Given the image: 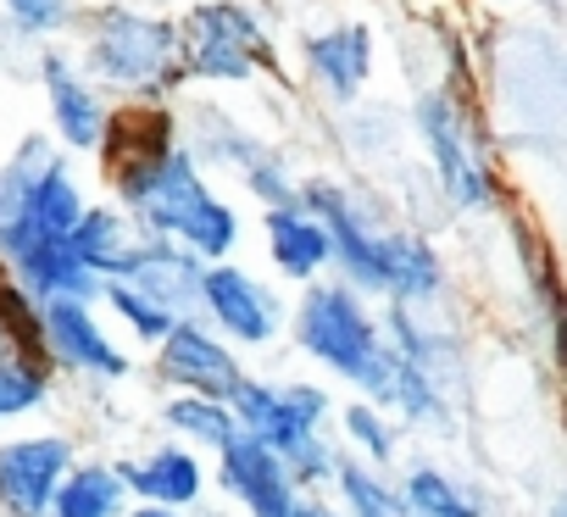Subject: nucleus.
Masks as SVG:
<instances>
[{
  "instance_id": "f257e3e1",
  "label": "nucleus",
  "mask_w": 567,
  "mask_h": 517,
  "mask_svg": "<svg viewBox=\"0 0 567 517\" xmlns=\"http://www.w3.org/2000/svg\"><path fill=\"white\" fill-rule=\"evenodd\" d=\"M117 206L145 239H178L200 262H228L239 245V211L206 184V167L184 139H162L106 167Z\"/></svg>"
},
{
  "instance_id": "f03ea898",
  "label": "nucleus",
  "mask_w": 567,
  "mask_h": 517,
  "mask_svg": "<svg viewBox=\"0 0 567 517\" xmlns=\"http://www.w3.org/2000/svg\"><path fill=\"white\" fill-rule=\"evenodd\" d=\"M178 23L151 18L140 7H95L79 18V62L101 90H117L123 101H167L184 90V62H178Z\"/></svg>"
},
{
  "instance_id": "7ed1b4c3",
  "label": "nucleus",
  "mask_w": 567,
  "mask_h": 517,
  "mask_svg": "<svg viewBox=\"0 0 567 517\" xmlns=\"http://www.w3.org/2000/svg\"><path fill=\"white\" fill-rule=\"evenodd\" d=\"M296 340L312 362L351 379L373 406H390L395 345L379 334V318L362 307L357 285H346V279L340 285H312L301 296V312H296Z\"/></svg>"
},
{
  "instance_id": "20e7f679",
  "label": "nucleus",
  "mask_w": 567,
  "mask_h": 517,
  "mask_svg": "<svg viewBox=\"0 0 567 517\" xmlns=\"http://www.w3.org/2000/svg\"><path fill=\"white\" fill-rule=\"evenodd\" d=\"M178 34H184V45H178L184 79L245 84V79L272 68L267 29L250 7H239V0H200V7H189V18L178 23Z\"/></svg>"
},
{
  "instance_id": "39448f33",
  "label": "nucleus",
  "mask_w": 567,
  "mask_h": 517,
  "mask_svg": "<svg viewBox=\"0 0 567 517\" xmlns=\"http://www.w3.org/2000/svg\"><path fill=\"white\" fill-rule=\"evenodd\" d=\"M412 123H417V139L429 151V167H434L445 200L462 206V211L495 206V173L484 167L478 145L467 139V123H462L456 95L451 90H423L417 106H412Z\"/></svg>"
},
{
  "instance_id": "423d86ee",
  "label": "nucleus",
  "mask_w": 567,
  "mask_h": 517,
  "mask_svg": "<svg viewBox=\"0 0 567 517\" xmlns=\"http://www.w3.org/2000/svg\"><path fill=\"white\" fill-rule=\"evenodd\" d=\"M34 73H40V84H45V112H51V134H56V145L73 151V156H95L101 139H106L112 106H106V90L84 73L79 51L40 45Z\"/></svg>"
},
{
  "instance_id": "0eeeda50",
  "label": "nucleus",
  "mask_w": 567,
  "mask_h": 517,
  "mask_svg": "<svg viewBox=\"0 0 567 517\" xmlns=\"http://www.w3.org/2000/svg\"><path fill=\"white\" fill-rule=\"evenodd\" d=\"M73 473L68 434H23L0 445V517H51L62 478Z\"/></svg>"
},
{
  "instance_id": "6e6552de",
  "label": "nucleus",
  "mask_w": 567,
  "mask_h": 517,
  "mask_svg": "<svg viewBox=\"0 0 567 517\" xmlns=\"http://www.w3.org/2000/svg\"><path fill=\"white\" fill-rule=\"evenodd\" d=\"M40 329H45V356L51 368L68 373H90V379H128V351H117L95 318V301H73L56 296L40 307Z\"/></svg>"
},
{
  "instance_id": "1a4fd4ad",
  "label": "nucleus",
  "mask_w": 567,
  "mask_h": 517,
  "mask_svg": "<svg viewBox=\"0 0 567 517\" xmlns=\"http://www.w3.org/2000/svg\"><path fill=\"white\" fill-rule=\"evenodd\" d=\"M200 312L228 340H239V345H267L278 334V323H284L278 296L256 273H245L239 262H212L206 268V279H200Z\"/></svg>"
},
{
  "instance_id": "9d476101",
  "label": "nucleus",
  "mask_w": 567,
  "mask_h": 517,
  "mask_svg": "<svg viewBox=\"0 0 567 517\" xmlns=\"http://www.w3.org/2000/svg\"><path fill=\"white\" fill-rule=\"evenodd\" d=\"M217 456H223L217 473H223L228 495H239V506H245L250 517H296L301 484L290 478V467H284V456H278L267 440H256V434L239 428Z\"/></svg>"
},
{
  "instance_id": "9b49d317",
  "label": "nucleus",
  "mask_w": 567,
  "mask_h": 517,
  "mask_svg": "<svg viewBox=\"0 0 567 517\" xmlns=\"http://www.w3.org/2000/svg\"><path fill=\"white\" fill-rule=\"evenodd\" d=\"M156 368H162V379L167 384H178V390H189V395H212V401H234V390H239V362H234V351L212 334V329H200L195 318H184L162 345H156Z\"/></svg>"
},
{
  "instance_id": "f8f14e48",
  "label": "nucleus",
  "mask_w": 567,
  "mask_h": 517,
  "mask_svg": "<svg viewBox=\"0 0 567 517\" xmlns=\"http://www.w3.org/2000/svg\"><path fill=\"white\" fill-rule=\"evenodd\" d=\"M0 273H7L23 296H34L40 307L56 301V296H73V301H101L106 279L95 268L79 262V250L68 239H34L23 250H12L7 262H0Z\"/></svg>"
},
{
  "instance_id": "ddd939ff",
  "label": "nucleus",
  "mask_w": 567,
  "mask_h": 517,
  "mask_svg": "<svg viewBox=\"0 0 567 517\" xmlns=\"http://www.w3.org/2000/svg\"><path fill=\"white\" fill-rule=\"evenodd\" d=\"M301 62L323 84V95L334 106H351L368 90V79H373V29L368 23H334L323 34H307L301 40Z\"/></svg>"
},
{
  "instance_id": "4468645a",
  "label": "nucleus",
  "mask_w": 567,
  "mask_h": 517,
  "mask_svg": "<svg viewBox=\"0 0 567 517\" xmlns=\"http://www.w3.org/2000/svg\"><path fill=\"white\" fill-rule=\"evenodd\" d=\"M261 239H267L272 268L284 279H296V285H318L334 268V239H329L323 217H312L301 200L296 206H267L261 211Z\"/></svg>"
},
{
  "instance_id": "2eb2a0df",
  "label": "nucleus",
  "mask_w": 567,
  "mask_h": 517,
  "mask_svg": "<svg viewBox=\"0 0 567 517\" xmlns=\"http://www.w3.org/2000/svg\"><path fill=\"white\" fill-rule=\"evenodd\" d=\"M212 262L178 239H140V256H134V273L123 285H140L151 301H162L167 312L178 318H195L200 312V279H206Z\"/></svg>"
},
{
  "instance_id": "dca6fc26",
  "label": "nucleus",
  "mask_w": 567,
  "mask_h": 517,
  "mask_svg": "<svg viewBox=\"0 0 567 517\" xmlns=\"http://www.w3.org/2000/svg\"><path fill=\"white\" fill-rule=\"evenodd\" d=\"M140 228L123 206H84L79 228L68 234V245L79 250V262L95 268L101 279H128L134 273V256H140Z\"/></svg>"
},
{
  "instance_id": "f3484780",
  "label": "nucleus",
  "mask_w": 567,
  "mask_h": 517,
  "mask_svg": "<svg viewBox=\"0 0 567 517\" xmlns=\"http://www.w3.org/2000/svg\"><path fill=\"white\" fill-rule=\"evenodd\" d=\"M117 473H123L128 495L156 500V506H195L200 489H206V473L184 445H156L134 462H117Z\"/></svg>"
},
{
  "instance_id": "a211bd4d",
  "label": "nucleus",
  "mask_w": 567,
  "mask_h": 517,
  "mask_svg": "<svg viewBox=\"0 0 567 517\" xmlns=\"http://www.w3.org/2000/svg\"><path fill=\"white\" fill-rule=\"evenodd\" d=\"M84 206H90V200H84V184H79V173H73L68 151H56V156L45 162V173L34 178L23 217H12V223H29L40 239H68V234L79 228Z\"/></svg>"
},
{
  "instance_id": "6ab92c4d",
  "label": "nucleus",
  "mask_w": 567,
  "mask_h": 517,
  "mask_svg": "<svg viewBox=\"0 0 567 517\" xmlns=\"http://www.w3.org/2000/svg\"><path fill=\"white\" fill-rule=\"evenodd\" d=\"M128 484L112 462H73V473L62 478L51 517H123Z\"/></svg>"
},
{
  "instance_id": "aec40b11",
  "label": "nucleus",
  "mask_w": 567,
  "mask_h": 517,
  "mask_svg": "<svg viewBox=\"0 0 567 517\" xmlns=\"http://www.w3.org/2000/svg\"><path fill=\"white\" fill-rule=\"evenodd\" d=\"M234 417H239V428L245 434H256V440H267L278 456H290L301 440H307V428L290 417V406H284V390H272V384H256V379H239V390H234Z\"/></svg>"
},
{
  "instance_id": "412c9836",
  "label": "nucleus",
  "mask_w": 567,
  "mask_h": 517,
  "mask_svg": "<svg viewBox=\"0 0 567 517\" xmlns=\"http://www.w3.org/2000/svg\"><path fill=\"white\" fill-rule=\"evenodd\" d=\"M445 285V268L423 234L390 228V301L412 307V301H434Z\"/></svg>"
},
{
  "instance_id": "4be33fe9",
  "label": "nucleus",
  "mask_w": 567,
  "mask_h": 517,
  "mask_svg": "<svg viewBox=\"0 0 567 517\" xmlns=\"http://www.w3.org/2000/svg\"><path fill=\"white\" fill-rule=\"evenodd\" d=\"M162 417H167V428L173 434H184V440H195V445H206V451H223L234 434H239V417H234V406L228 401H212V395H173L167 406H162Z\"/></svg>"
},
{
  "instance_id": "5701e85b",
  "label": "nucleus",
  "mask_w": 567,
  "mask_h": 517,
  "mask_svg": "<svg viewBox=\"0 0 567 517\" xmlns=\"http://www.w3.org/2000/svg\"><path fill=\"white\" fill-rule=\"evenodd\" d=\"M56 151H62V145H56V134H23V139L12 145V156L0 162V223L23 217L29 189H34V178L45 173V162H51Z\"/></svg>"
},
{
  "instance_id": "b1692460",
  "label": "nucleus",
  "mask_w": 567,
  "mask_h": 517,
  "mask_svg": "<svg viewBox=\"0 0 567 517\" xmlns=\"http://www.w3.org/2000/svg\"><path fill=\"white\" fill-rule=\"evenodd\" d=\"M51 362H34L12 345H0V423H12V417H29L51 401Z\"/></svg>"
},
{
  "instance_id": "393cba45",
  "label": "nucleus",
  "mask_w": 567,
  "mask_h": 517,
  "mask_svg": "<svg viewBox=\"0 0 567 517\" xmlns=\"http://www.w3.org/2000/svg\"><path fill=\"white\" fill-rule=\"evenodd\" d=\"M184 145L195 151V162H200V167L212 162V167H239V173H245L250 162H261V156H267V145H261L250 128L228 123L223 112H200V134H195V139H184Z\"/></svg>"
},
{
  "instance_id": "a878e982",
  "label": "nucleus",
  "mask_w": 567,
  "mask_h": 517,
  "mask_svg": "<svg viewBox=\"0 0 567 517\" xmlns=\"http://www.w3.org/2000/svg\"><path fill=\"white\" fill-rule=\"evenodd\" d=\"M406 511H417V517H484V500L473 489H462L440 467H412V478H406Z\"/></svg>"
},
{
  "instance_id": "bb28decb",
  "label": "nucleus",
  "mask_w": 567,
  "mask_h": 517,
  "mask_svg": "<svg viewBox=\"0 0 567 517\" xmlns=\"http://www.w3.org/2000/svg\"><path fill=\"white\" fill-rule=\"evenodd\" d=\"M0 23L12 40L51 45L56 34L79 29V0H0Z\"/></svg>"
},
{
  "instance_id": "cd10ccee",
  "label": "nucleus",
  "mask_w": 567,
  "mask_h": 517,
  "mask_svg": "<svg viewBox=\"0 0 567 517\" xmlns=\"http://www.w3.org/2000/svg\"><path fill=\"white\" fill-rule=\"evenodd\" d=\"M101 301H106V307H112V312H117V318L128 323V334H140L145 345H162V340H167V334H173V329L184 323L178 312H167L162 301H151V296H145L140 285H123V279H106Z\"/></svg>"
},
{
  "instance_id": "c85d7f7f",
  "label": "nucleus",
  "mask_w": 567,
  "mask_h": 517,
  "mask_svg": "<svg viewBox=\"0 0 567 517\" xmlns=\"http://www.w3.org/2000/svg\"><path fill=\"white\" fill-rule=\"evenodd\" d=\"M334 484H340L351 517H401V511H406V495H390V484H384L368 462H357V456H340Z\"/></svg>"
},
{
  "instance_id": "c756f323",
  "label": "nucleus",
  "mask_w": 567,
  "mask_h": 517,
  "mask_svg": "<svg viewBox=\"0 0 567 517\" xmlns=\"http://www.w3.org/2000/svg\"><path fill=\"white\" fill-rule=\"evenodd\" d=\"M346 440L368 456V462H390L395 456V428L384 423V412L373 401H351L346 406Z\"/></svg>"
},
{
  "instance_id": "7c9ffc66",
  "label": "nucleus",
  "mask_w": 567,
  "mask_h": 517,
  "mask_svg": "<svg viewBox=\"0 0 567 517\" xmlns=\"http://www.w3.org/2000/svg\"><path fill=\"white\" fill-rule=\"evenodd\" d=\"M245 189H250L261 206H296V200H301V178L284 167V156H272V151L245 167Z\"/></svg>"
},
{
  "instance_id": "2f4dec72",
  "label": "nucleus",
  "mask_w": 567,
  "mask_h": 517,
  "mask_svg": "<svg viewBox=\"0 0 567 517\" xmlns=\"http://www.w3.org/2000/svg\"><path fill=\"white\" fill-rule=\"evenodd\" d=\"M284 406H290V417H296L307 434H318L323 417H329V395H323L318 384H284Z\"/></svg>"
},
{
  "instance_id": "473e14b6",
  "label": "nucleus",
  "mask_w": 567,
  "mask_h": 517,
  "mask_svg": "<svg viewBox=\"0 0 567 517\" xmlns=\"http://www.w3.org/2000/svg\"><path fill=\"white\" fill-rule=\"evenodd\" d=\"M296 517H346V511H340V506H329L323 495L301 489V495H296Z\"/></svg>"
},
{
  "instance_id": "72a5a7b5",
  "label": "nucleus",
  "mask_w": 567,
  "mask_h": 517,
  "mask_svg": "<svg viewBox=\"0 0 567 517\" xmlns=\"http://www.w3.org/2000/svg\"><path fill=\"white\" fill-rule=\"evenodd\" d=\"M128 517H178V506H156V500H140Z\"/></svg>"
},
{
  "instance_id": "f704fd0d",
  "label": "nucleus",
  "mask_w": 567,
  "mask_h": 517,
  "mask_svg": "<svg viewBox=\"0 0 567 517\" xmlns=\"http://www.w3.org/2000/svg\"><path fill=\"white\" fill-rule=\"evenodd\" d=\"M7 40H12V34H7V23H0V56H7Z\"/></svg>"
},
{
  "instance_id": "c9c22d12",
  "label": "nucleus",
  "mask_w": 567,
  "mask_h": 517,
  "mask_svg": "<svg viewBox=\"0 0 567 517\" xmlns=\"http://www.w3.org/2000/svg\"><path fill=\"white\" fill-rule=\"evenodd\" d=\"M550 517H567V500H556V511H550Z\"/></svg>"
}]
</instances>
